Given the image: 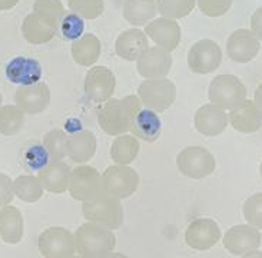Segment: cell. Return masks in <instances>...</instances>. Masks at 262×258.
Instances as JSON below:
<instances>
[{
    "instance_id": "cell-1",
    "label": "cell",
    "mask_w": 262,
    "mask_h": 258,
    "mask_svg": "<svg viewBox=\"0 0 262 258\" xmlns=\"http://www.w3.org/2000/svg\"><path fill=\"white\" fill-rule=\"evenodd\" d=\"M141 109L142 103L136 95H129L123 99L111 98L98 109V123L106 135H125L130 132L135 115Z\"/></svg>"
},
{
    "instance_id": "cell-2",
    "label": "cell",
    "mask_w": 262,
    "mask_h": 258,
    "mask_svg": "<svg viewBox=\"0 0 262 258\" xmlns=\"http://www.w3.org/2000/svg\"><path fill=\"white\" fill-rule=\"evenodd\" d=\"M73 240L76 252L83 258L106 257L116 245V236L112 229L91 221L82 224L75 231Z\"/></svg>"
},
{
    "instance_id": "cell-3",
    "label": "cell",
    "mask_w": 262,
    "mask_h": 258,
    "mask_svg": "<svg viewBox=\"0 0 262 258\" xmlns=\"http://www.w3.org/2000/svg\"><path fill=\"white\" fill-rule=\"evenodd\" d=\"M142 106L156 114L169 109L177 99V86L168 78L145 79L138 88V95Z\"/></svg>"
},
{
    "instance_id": "cell-4",
    "label": "cell",
    "mask_w": 262,
    "mask_h": 258,
    "mask_svg": "<svg viewBox=\"0 0 262 258\" xmlns=\"http://www.w3.org/2000/svg\"><path fill=\"white\" fill-rule=\"evenodd\" d=\"M82 214L88 221L100 224L112 231L121 228L123 224V207L121 200L106 193L92 201L82 202Z\"/></svg>"
},
{
    "instance_id": "cell-5",
    "label": "cell",
    "mask_w": 262,
    "mask_h": 258,
    "mask_svg": "<svg viewBox=\"0 0 262 258\" xmlns=\"http://www.w3.org/2000/svg\"><path fill=\"white\" fill-rule=\"evenodd\" d=\"M208 98L224 111H231L247 99V88L235 75H218L212 79Z\"/></svg>"
},
{
    "instance_id": "cell-6",
    "label": "cell",
    "mask_w": 262,
    "mask_h": 258,
    "mask_svg": "<svg viewBox=\"0 0 262 258\" xmlns=\"http://www.w3.org/2000/svg\"><path fill=\"white\" fill-rule=\"evenodd\" d=\"M68 191L73 200L80 202L98 198L105 193L102 174L91 165H79L72 169Z\"/></svg>"
},
{
    "instance_id": "cell-7",
    "label": "cell",
    "mask_w": 262,
    "mask_h": 258,
    "mask_svg": "<svg viewBox=\"0 0 262 258\" xmlns=\"http://www.w3.org/2000/svg\"><path fill=\"white\" fill-rule=\"evenodd\" d=\"M103 179V191L118 200L129 198L136 192L141 184L139 174L130 168L129 165H111L102 174Z\"/></svg>"
},
{
    "instance_id": "cell-8",
    "label": "cell",
    "mask_w": 262,
    "mask_h": 258,
    "mask_svg": "<svg viewBox=\"0 0 262 258\" xmlns=\"http://www.w3.org/2000/svg\"><path fill=\"white\" fill-rule=\"evenodd\" d=\"M177 166L186 178L204 179L216 168L215 157L202 146H186L178 154Z\"/></svg>"
},
{
    "instance_id": "cell-9",
    "label": "cell",
    "mask_w": 262,
    "mask_h": 258,
    "mask_svg": "<svg viewBox=\"0 0 262 258\" xmlns=\"http://www.w3.org/2000/svg\"><path fill=\"white\" fill-rule=\"evenodd\" d=\"M39 251L45 258H71L76 254L73 234L63 227H50L37 240Z\"/></svg>"
},
{
    "instance_id": "cell-10",
    "label": "cell",
    "mask_w": 262,
    "mask_h": 258,
    "mask_svg": "<svg viewBox=\"0 0 262 258\" xmlns=\"http://www.w3.org/2000/svg\"><path fill=\"white\" fill-rule=\"evenodd\" d=\"M222 63L220 45L211 39H201L193 43L188 52V66L193 73L208 75L216 71Z\"/></svg>"
},
{
    "instance_id": "cell-11",
    "label": "cell",
    "mask_w": 262,
    "mask_h": 258,
    "mask_svg": "<svg viewBox=\"0 0 262 258\" xmlns=\"http://www.w3.org/2000/svg\"><path fill=\"white\" fill-rule=\"evenodd\" d=\"M86 96L95 103H103L112 98L116 89V78L114 72L106 66H92L86 72L83 82Z\"/></svg>"
},
{
    "instance_id": "cell-12",
    "label": "cell",
    "mask_w": 262,
    "mask_h": 258,
    "mask_svg": "<svg viewBox=\"0 0 262 258\" xmlns=\"http://www.w3.org/2000/svg\"><path fill=\"white\" fill-rule=\"evenodd\" d=\"M262 236L259 229L249 225V224H239L228 229L222 236V244L225 250L229 251L232 255H239L255 251L261 245Z\"/></svg>"
},
{
    "instance_id": "cell-13",
    "label": "cell",
    "mask_w": 262,
    "mask_h": 258,
    "mask_svg": "<svg viewBox=\"0 0 262 258\" xmlns=\"http://www.w3.org/2000/svg\"><path fill=\"white\" fill-rule=\"evenodd\" d=\"M50 98L49 86L40 80L33 85L17 86L14 92V105L25 114L37 115L49 107Z\"/></svg>"
},
{
    "instance_id": "cell-14",
    "label": "cell",
    "mask_w": 262,
    "mask_h": 258,
    "mask_svg": "<svg viewBox=\"0 0 262 258\" xmlns=\"http://www.w3.org/2000/svg\"><path fill=\"white\" fill-rule=\"evenodd\" d=\"M221 228L211 218H198L185 231V243L192 250L206 251L215 247L221 240Z\"/></svg>"
},
{
    "instance_id": "cell-15",
    "label": "cell",
    "mask_w": 262,
    "mask_h": 258,
    "mask_svg": "<svg viewBox=\"0 0 262 258\" xmlns=\"http://www.w3.org/2000/svg\"><path fill=\"white\" fill-rule=\"evenodd\" d=\"M145 35L148 36L152 42L161 49L166 52H173L181 43V26L177 20L173 19H166V17H155L152 22H149L145 26Z\"/></svg>"
},
{
    "instance_id": "cell-16",
    "label": "cell",
    "mask_w": 262,
    "mask_h": 258,
    "mask_svg": "<svg viewBox=\"0 0 262 258\" xmlns=\"http://www.w3.org/2000/svg\"><path fill=\"white\" fill-rule=\"evenodd\" d=\"M172 68V55L158 46H149L136 60V69L142 78H166Z\"/></svg>"
},
{
    "instance_id": "cell-17",
    "label": "cell",
    "mask_w": 262,
    "mask_h": 258,
    "mask_svg": "<svg viewBox=\"0 0 262 258\" xmlns=\"http://www.w3.org/2000/svg\"><path fill=\"white\" fill-rule=\"evenodd\" d=\"M261 43L249 29H238L227 40V55L235 63H248L258 55Z\"/></svg>"
},
{
    "instance_id": "cell-18",
    "label": "cell",
    "mask_w": 262,
    "mask_h": 258,
    "mask_svg": "<svg viewBox=\"0 0 262 258\" xmlns=\"http://www.w3.org/2000/svg\"><path fill=\"white\" fill-rule=\"evenodd\" d=\"M6 78L17 86H28L40 82L43 71L37 59L26 56L13 57L6 64Z\"/></svg>"
},
{
    "instance_id": "cell-19",
    "label": "cell",
    "mask_w": 262,
    "mask_h": 258,
    "mask_svg": "<svg viewBox=\"0 0 262 258\" xmlns=\"http://www.w3.org/2000/svg\"><path fill=\"white\" fill-rule=\"evenodd\" d=\"M228 123L227 112L213 103L202 105L193 116V126L205 136L221 135L227 129Z\"/></svg>"
},
{
    "instance_id": "cell-20",
    "label": "cell",
    "mask_w": 262,
    "mask_h": 258,
    "mask_svg": "<svg viewBox=\"0 0 262 258\" xmlns=\"http://www.w3.org/2000/svg\"><path fill=\"white\" fill-rule=\"evenodd\" d=\"M98 142L93 132L88 129L72 131L68 135L66 142V157L72 159L75 164H85L91 161L96 154Z\"/></svg>"
},
{
    "instance_id": "cell-21",
    "label": "cell",
    "mask_w": 262,
    "mask_h": 258,
    "mask_svg": "<svg viewBox=\"0 0 262 258\" xmlns=\"http://www.w3.org/2000/svg\"><path fill=\"white\" fill-rule=\"evenodd\" d=\"M228 122L236 132L254 134L262 126V112L254 100L245 99L229 111Z\"/></svg>"
},
{
    "instance_id": "cell-22",
    "label": "cell",
    "mask_w": 262,
    "mask_h": 258,
    "mask_svg": "<svg viewBox=\"0 0 262 258\" xmlns=\"http://www.w3.org/2000/svg\"><path fill=\"white\" fill-rule=\"evenodd\" d=\"M149 48V39L139 28L123 30L115 42V52L128 62H136L138 57Z\"/></svg>"
},
{
    "instance_id": "cell-23",
    "label": "cell",
    "mask_w": 262,
    "mask_h": 258,
    "mask_svg": "<svg viewBox=\"0 0 262 258\" xmlns=\"http://www.w3.org/2000/svg\"><path fill=\"white\" fill-rule=\"evenodd\" d=\"M72 169L63 161H50L49 164L37 172V178L43 189L52 193H63L68 191Z\"/></svg>"
},
{
    "instance_id": "cell-24",
    "label": "cell",
    "mask_w": 262,
    "mask_h": 258,
    "mask_svg": "<svg viewBox=\"0 0 262 258\" xmlns=\"http://www.w3.org/2000/svg\"><path fill=\"white\" fill-rule=\"evenodd\" d=\"M130 132L135 138L145 141V142H155L162 132V121L156 112L149 111L146 107H142L138 114L135 115Z\"/></svg>"
},
{
    "instance_id": "cell-25",
    "label": "cell",
    "mask_w": 262,
    "mask_h": 258,
    "mask_svg": "<svg viewBox=\"0 0 262 258\" xmlns=\"http://www.w3.org/2000/svg\"><path fill=\"white\" fill-rule=\"evenodd\" d=\"M57 33V29L42 19L35 12L29 13L21 23V35L30 45H45L50 42Z\"/></svg>"
},
{
    "instance_id": "cell-26",
    "label": "cell",
    "mask_w": 262,
    "mask_h": 258,
    "mask_svg": "<svg viewBox=\"0 0 262 258\" xmlns=\"http://www.w3.org/2000/svg\"><path fill=\"white\" fill-rule=\"evenodd\" d=\"M102 45L98 36L93 33H83L78 40L72 42L71 53L73 60L80 66L92 68L99 60Z\"/></svg>"
},
{
    "instance_id": "cell-27",
    "label": "cell",
    "mask_w": 262,
    "mask_h": 258,
    "mask_svg": "<svg viewBox=\"0 0 262 258\" xmlns=\"http://www.w3.org/2000/svg\"><path fill=\"white\" fill-rule=\"evenodd\" d=\"M23 215L13 205L0 208V236L6 244H19L23 238Z\"/></svg>"
},
{
    "instance_id": "cell-28",
    "label": "cell",
    "mask_w": 262,
    "mask_h": 258,
    "mask_svg": "<svg viewBox=\"0 0 262 258\" xmlns=\"http://www.w3.org/2000/svg\"><path fill=\"white\" fill-rule=\"evenodd\" d=\"M158 14L156 0H126L123 3V17L132 26H146Z\"/></svg>"
},
{
    "instance_id": "cell-29",
    "label": "cell",
    "mask_w": 262,
    "mask_h": 258,
    "mask_svg": "<svg viewBox=\"0 0 262 258\" xmlns=\"http://www.w3.org/2000/svg\"><path fill=\"white\" fill-rule=\"evenodd\" d=\"M141 150V142L134 135L115 136L111 146V158L115 164L129 165L134 162Z\"/></svg>"
},
{
    "instance_id": "cell-30",
    "label": "cell",
    "mask_w": 262,
    "mask_h": 258,
    "mask_svg": "<svg viewBox=\"0 0 262 258\" xmlns=\"http://www.w3.org/2000/svg\"><path fill=\"white\" fill-rule=\"evenodd\" d=\"M13 192L23 202L33 204L42 198L45 189L35 175H20L13 181Z\"/></svg>"
},
{
    "instance_id": "cell-31",
    "label": "cell",
    "mask_w": 262,
    "mask_h": 258,
    "mask_svg": "<svg viewBox=\"0 0 262 258\" xmlns=\"http://www.w3.org/2000/svg\"><path fill=\"white\" fill-rule=\"evenodd\" d=\"M25 112L16 105L0 106V134L5 136H13L19 134L25 125Z\"/></svg>"
},
{
    "instance_id": "cell-32",
    "label": "cell",
    "mask_w": 262,
    "mask_h": 258,
    "mask_svg": "<svg viewBox=\"0 0 262 258\" xmlns=\"http://www.w3.org/2000/svg\"><path fill=\"white\" fill-rule=\"evenodd\" d=\"M196 0H156L158 13L166 19H182L195 9Z\"/></svg>"
},
{
    "instance_id": "cell-33",
    "label": "cell",
    "mask_w": 262,
    "mask_h": 258,
    "mask_svg": "<svg viewBox=\"0 0 262 258\" xmlns=\"http://www.w3.org/2000/svg\"><path fill=\"white\" fill-rule=\"evenodd\" d=\"M33 12L39 14L48 23H50L53 28H56L57 30H59L63 16L66 14L60 0H35Z\"/></svg>"
},
{
    "instance_id": "cell-34",
    "label": "cell",
    "mask_w": 262,
    "mask_h": 258,
    "mask_svg": "<svg viewBox=\"0 0 262 258\" xmlns=\"http://www.w3.org/2000/svg\"><path fill=\"white\" fill-rule=\"evenodd\" d=\"M68 134L63 129H52L43 138V146L49 154L50 161H63L66 157Z\"/></svg>"
},
{
    "instance_id": "cell-35",
    "label": "cell",
    "mask_w": 262,
    "mask_h": 258,
    "mask_svg": "<svg viewBox=\"0 0 262 258\" xmlns=\"http://www.w3.org/2000/svg\"><path fill=\"white\" fill-rule=\"evenodd\" d=\"M68 7L83 20H93L103 13L105 3L103 0H68Z\"/></svg>"
},
{
    "instance_id": "cell-36",
    "label": "cell",
    "mask_w": 262,
    "mask_h": 258,
    "mask_svg": "<svg viewBox=\"0 0 262 258\" xmlns=\"http://www.w3.org/2000/svg\"><path fill=\"white\" fill-rule=\"evenodd\" d=\"M23 161L26 168L33 172H40L50 162V157L43 143H33L25 150Z\"/></svg>"
},
{
    "instance_id": "cell-37",
    "label": "cell",
    "mask_w": 262,
    "mask_h": 258,
    "mask_svg": "<svg viewBox=\"0 0 262 258\" xmlns=\"http://www.w3.org/2000/svg\"><path fill=\"white\" fill-rule=\"evenodd\" d=\"M59 30L63 36V39L75 42L78 40L80 36L83 35L85 30V20L82 17H79L78 14L75 13H66L63 16V19L60 22Z\"/></svg>"
},
{
    "instance_id": "cell-38",
    "label": "cell",
    "mask_w": 262,
    "mask_h": 258,
    "mask_svg": "<svg viewBox=\"0 0 262 258\" xmlns=\"http://www.w3.org/2000/svg\"><path fill=\"white\" fill-rule=\"evenodd\" d=\"M244 218L249 225L262 229V192L254 193L244 204Z\"/></svg>"
},
{
    "instance_id": "cell-39",
    "label": "cell",
    "mask_w": 262,
    "mask_h": 258,
    "mask_svg": "<svg viewBox=\"0 0 262 258\" xmlns=\"http://www.w3.org/2000/svg\"><path fill=\"white\" fill-rule=\"evenodd\" d=\"M234 0H196L199 10L208 17H221L232 6Z\"/></svg>"
},
{
    "instance_id": "cell-40",
    "label": "cell",
    "mask_w": 262,
    "mask_h": 258,
    "mask_svg": "<svg viewBox=\"0 0 262 258\" xmlns=\"http://www.w3.org/2000/svg\"><path fill=\"white\" fill-rule=\"evenodd\" d=\"M13 198V179L6 174L0 172V208L10 205Z\"/></svg>"
},
{
    "instance_id": "cell-41",
    "label": "cell",
    "mask_w": 262,
    "mask_h": 258,
    "mask_svg": "<svg viewBox=\"0 0 262 258\" xmlns=\"http://www.w3.org/2000/svg\"><path fill=\"white\" fill-rule=\"evenodd\" d=\"M249 30L258 37V40H262V6L258 7L254 14L251 16V29Z\"/></svg>"
},
{
    "instance_id": "cell-42",
    "label": "cell",
    "mask_w": 262,
    "mask_h": 258,
    "mask_svg": "<svg viewBox=\"0 0 262 258\" xmlns=\"http://www.w3.org/2000/svg\"><path fill=\"white\" fill-rule=\"evenodd\" d=\"M20 0H0V12H5V10H10L13 9Z\"/></svg>"
},
{
    "instance_id": "cell-43",
    "label": "cell",
    "mask_w": 262,
    "mask_h": 258,
    "mask_svg": "<svg viewBox=\"0 0 262 258\" xmlns=\"http://www.w3.org/2000/svg\"><path fill=\"white\" fill-rule=\"evenodd\" d=\"M254 102H255V105L259 107V111L262 112V82L259 83V86L256 88L255 95H254Z\"/></svg>"
},
{
    "instance_id": "cell-44",
    "label": "cell",
    "mask_w": 262,
    "mask_h": 258,
    "mask_svg": "<svg viewBox=\"0 0 262 258\" xmlns=\"http://www.w3.org/2000/svg\"><path fill=\"white\" fill-rule=\"evenodd\" d=\"M241 258H262V251H251V252H247L244 254Z\"/></svg>"
},
{
    "instance_id": "cell-45",
    "label": "cell",
    "mask_w": 262,
    "mask_h": 258,
    "mask_svg": "<svg viewBox=\"0 0 262 258\" xmlns=\"http://www.w3.org/2000/svg\"><path fill=\"white\" fill-rule=\"evenodd\" d=\"M103 258H129L128 255H125V254H122V252H109L107 254L106 257H103Z\"/></svg>"
},
{
    "instance_id": "cell-46",
    "label": "cell",
    "mask_w": 262,
    "mask_h": 258,
    "mask_svg": "<svg viewBox=\"0 0 262 258\" xmlns=\"http://www.w3.org/2000/svg\"><path fill=\"white\" fill-rule=\"evenodd\" d=\"M2 103H3V96H2V93H0V106H2Z\"/></svg>"
},
{
    "instance_id": "cell-47",
    "label": "cell",
    "mask_w": 262,
    "mask_h": 258,
    "mask_svg": "<svg viewBox=\"0 0 262 258\" xmlns=\"http://www.w3.org/2000/svg\"><path fill=\"white\" fill-rule=\"evenodd\" d=\"M259 174H261V177H262V162H261V166H259Z\"/></svg>"
},
{
    "instance_id": "cell-48",
    "label": "cell",
    "mask_w": 262,
    "mask_h": 258,
    "mask_svg": "<svg viewBox=\"0 0 262 258\" xmlns=\"http://www.w3.org/2000/svg\"><path fill=\"white\" fill-rule=\"evenodd\" d=\"M71 258H83V257H80V255H73V257H71Z\"/></svg>"
}]
</instances>
